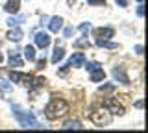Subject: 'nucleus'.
I'll return each mask as SVG.
<instances>
[{
    "label": "nucleus",
    "instance_id": "nucleus-24",
    "mask_svg": "<svg viewBox=\"0 0 148 133\" xmlns=\"http://www.w3.org/2000/svg\"><path fill=\"white\" fill-rule=\"evenodd\" d=\"M83 65H85V68H87V70H95V68H98L100 65H98V63H95V61H92V63H83Z\"/></svg>",
    "mask_w": 148,
    "mask_h": 133
},
{
    "label": "nucleus",
    "instance_id": "nucleus-12",
    "mask_svg": "<svg viewBox=\"0 0 148 133\" xmlns=\"http://www.w3.org/2000/svg\"><path fill=\"white\" fill-rule=\"evenodd\" d=\"M113 35H115L113 28H98V30H95V37L96 39H111Z\"/></svg>",
    "mask_w": 148,
    "mask_h": 133
},
{
    "label": "nucleus",
    "instance_id": "nucleus-6",
    "mask_svg": "<svg viewBox=\"0 0 148 133\" xmlns=\"http://www.w3.org/2000/svg\"><path fill=\"white\" fill-rule=\"evenodd\" d=\"M35 44L39 48H48L50 46V35L46 33V31H39V33H35Z\"/></svg>",
    "mask_w": 148,
    "mask_h": 133
},
{
    "label": "nucleus",
    "instance_id": "nucleus-7",
    "mask_svg": "<svg viewBox=\"0 0 148 133\" xmlns=\"http://www.w3.org/2000/svg\"><path fill=\"white\" fill-rule=\"evenodd\" d=\"M113 78L117 81H120V83H124V85L130 83V78L126 74V70H124V67H115L113 68Z\"/></svg>",
    "mask_w": 148,
    "mask_h": 133
},
{
    "label": "nucleus",
    "instance_id": "nucleus-22",
    "mask_svg": "<svg viewBox=\"0 0 148 133\" xmlns=\"http://www.w3.org/2000/svg\"><path fill=\"white\" fill-rule=\"evenodd\" d=\"M35 65H37V68H39V70H43V68L46 67V59H45V57H41V59H35Z\"/></svg>",
    "mask_w": 148,
    "mask_h": 133
},
{
    "label": "nucleus",
    "instance_id": "nucleus-20",
    "mask_svg": "<svg viewBox=\"0 0 148 133\" xmlns=\"http://www.w3.org/2000/svg\"><path fill=\"white\" fill-rule=\"evenodd\" d=\"M0 89H2V91H11V83L6 81L2 76H0Z\"/></svg>",
    "mask_w": 148,
    "mask_h": 133
},
{
    "label": "nucleus",
    "instance_id": "nucleus-8",
    "mask_svg": "<svg viewBox=\"0 0 148 133\" xmlns=\"http://www.w3.org/2000/svg\"><path fill=\"white\" fill-rule=\"evenodd\" d=\"M48 30L52 31V33H59V30L63 28V19L61 17H52V19H48Z\"/></svg>",
    "mask_w": 148,
    "mask_h": 133
},
{
    "label": "nucleus",
    "instance_id": "nucleus-9",
    "mask_svg": "<svg viewBox=\"0 0 148 133\" xmlns=\"http://www.w3.org/2000/svg\"><path fill=\"white\" fill-rule=\"evenodd\" d=\"M9 67L11 68H21L22 67V57L18 56V52L9 50Z\"/></svg>",
    "mask_w": 148,
    "mask_h": 133
},
{
    "label": "nucleus",
    "instance_id": "nucleus-27",
    "mask_svg": "<svg viewBox=\"0 0 148 133\" xmlns=\"http://www.w3.org/2000/svg\"><path fill=\"white\" fill-rule=\"evenodd\" d=\"M137 15H139V17H143V15H145V6H143V4L137 8Z\"/></svg>",
    "mask_w": 148,
    "mask_h": 133
},
{
    "label": "nucleus",
    "instance_id": "nucleus-17",
    "mask_svg": "<svg viewBox=\"0 0 148 133\" xmlns=\"http://www.w3.org/2000/svg\"><path fill=\"white\" fill-rule=\"evenodd\" d=\"M96 44H98V46H104V48H109V50L119 48V44L117 43H111L109 39H96Z\"/></svg>",
    "mask_w": 148,
    "mask_h": 133
},
{
    "label": "nucleus",
    "instance_id": "nucleus-11",
    "mask_svg": "<svg viewBox=\"0 0 148 133\" xmlns=\"http://www.w3.org/2000/svg\"><path fill=\"white\" fill-rule=\"evenodd\" d=\"M4 10H6L8 13H11V15L13 13L17 15L18 10H21V0H8V2L4 4Z\"/></svg>",
    "mask_w": 148,
    "mask_h": 133
},
{
    "label": "nucleus",
    "instance_id": "nucleus-19",
    "mask_svg": "<svg viewBox=\"0 0 148 133\" xmlns=\"http://www.w3.org/2000/svg\"><path fill=\"white\" fill-rule=\"evenodd\" d=\"M22 20H24V17H9V19H8V24L13 28V26H18Z\"/></svg>",
    "mask_w": 148,
    "mask_h": 133
},
{
    "label": "nucleus",
    "instance_id": "nucleus-4",
    "mask_svg": "<svg viewBox=\"0 0 148 133\" xmlns=\"http://www.w3.org/2000/svg\"><path fill=\"white\" fill-rule=\"evenodd\" d=\"M102 107H106L111 115H119V117H122V115H124V107H122V105H120L115 98H104Z\"/></svg>",
    "mask_w": 148,
    "mask_h": 133
},
{
    "label": "nucleus",
    "instance_id": "nucleus-34",
    "mask_svg": "<svg viewBox=\"0 0 148 133\" xmlns=\"http://www.w3.org/2000/svg\"><path fill=\"white\" fill-rule=\"evenodd\" d=\"M137 2H143V0H137Z\"/></svg>",
    "mask_w": 148,
    "mask_h": 133
},
{
    "label": "nucleus",
    "instance_id": "nucleus-32",
    "mask_svg": "<svg viewBox=\"0 0 148 133\" xmlns=\"http://www.w3.org/2000/svg\"><path fill=\"white\" fill-rule=\"evenodd\" d=\"M2 61H4V56H2V54H0V65H2Z\"/></svg>",
    "mask_w": 148,
    "mask_h": 133
},
{
    "label": "nucleus",
    "instance_id": "nucleus-1",
    "mask_svg": "<svg viewBox=\"0 0 148 133\" xmlns=\"http://www.w3.org/2000/svg\"><path fill=\"white\" fill-rule=\"evenodd\" d=\"M69 113V104L65 102L63 98H54L50 100L48 105L45 107V115L48 120H58V118L65 117Z\"/></svg>",
    "mask_w": 148,
    "mask_h": 133
},
{
    "label": "nucleus",
    "instance_id": "nucleus-3",
    "mask_svg": "<svg viewBox=\"0 0 148 133\" xmlns=\"http://www.w3.org/2000/svg\"><path fill=\"white\" fill-rule=\"evenodd\" d=\"M89 118H91V122L95 124V126L106 128V126H109V122H111V113H109L106 107H102V109H92L91 115H89Z\"/></svg>",
    "mask_w": 148,
    "mask_h": 133
},
{
    "label": "nucleus",
    "instance_id": "nucleus-33",
    "mask_svg": "<svg viewBox=\"0 0 148 133\" xmlns=\"http://www.w3.org/2000/svg\"><path fill=\"white\" fill-rule=\"evenodd\" d=\"M0 98H4V91L2 89H0Z\"/></svg>",
    "mask_w": 148,
    "mask_h": 133
},
{
    "label": "nucleus",
    "instance_id": "nucleus-31",
    "mask_svg": "<svg viewBox=\"0 0 148 133\" xmlns=\"http://www.w3.org/2000/svg\"><path fill=\"white\" fill-rule=\"evenodd\" d=\"M117 4H119V6H126L128 0H117Z\"/></svg>",
    "mask_w": 148,
    "mask_h": 133
},
{
    "label": "nucleus",
    "instance_id": "nucleus-15",
    "mask_svg": "<svg viewBox=\"0 0 148 133\" xmlns=\"http://www.w3.org/2000/svg\"><path fill=\"white\" fill-rule=\"evenodd\" d=\"M63 57H65V48L63 46H56L54 54H52V63H59Z\"/></svg>",
    "mask_w": 148,
    "mask_h": 133
},
{
    "label": "nucleus",
    "instance_id": "nucleus-5",
    "mask_svg": "<svg viewBox=\"0 0 148 133\" xmlns=\"http://www.w3.org/2000/svg\"><path fill=\"white\" fill-rule=\"evenodd\" d=\"M9 80H11L13 83H21V85H24V87L30 89L32 81H34V76H32V74H21V72L11 70V72H9Z\"/></svg>",
    "mask_w": 148,
    "mask_h": 133
},
{
    "label": "nucleus",
    "instance_id": "nucleus-23",
    "mask_svg": "<svg viewBox=\"0 0 148 133\" xmlns=\"http://www.w3.org/2000/svg\"><path fill=\"white\" fill-rule=\"evenodd\" d=\"M74 46H91V43L87 39H80V41H76V43H74Z\"/></svg>",
    "mask_w": 148,
    "mask_h": 133
},
{
    "label": "nucleus",
    "instance_id": "nucleus-10",
    "mask_svg": "<svg viewBox=\"0 0 148 133\" xmlns=\"http://www.w3.org/2000/svg\"><path fill=\"white\" fill-rule=\"evenodd\" d=\"M83 63H85V56H83L82 52H78V54H74V56L69 59L67 67L69 68H71V67H83Z\"/></svg>",
    "mask_w": 148,
    "mask_h": 133
},
{
    "label": "nucleus",
    "instance_id": "nucleus-25",
    "mask_svg": "<svg viewBox=\"0 0 148 133\" xmlns=\"http://www.w3.org/2000/svg\"><path fill=\"white\" fill-rule=\"evenodd\" d=\"M87 4L89 6H104L106 0H87Z\"/></svg>",
    "mask_w": 148,
    "mask_h": 133
},
{
    "label": "nucleus",
    "instance_id": "nucleus-16",
    "mask_svg": "<svg viewBox=\"0 0 148 133\" xmlns=\"http://www.w3.org/2000/svg\"><path fill=\"white\" fill-rule=\"evenodd\" d=\"M63 130H83V126H82V122L80 120H67V122H63Z\"/></svg>",
    "mask_w": 148,
    "mask_h": 133
},
{
    "label": "nucleus",
    "instance_id": "nucleus-30",
    "mask_svg": "<svg viewBox=\"0 0 148 133\" xmlns=\"http://www.w3.org/2000/svg\"><path fill=\"white\" fill-rule=\"evenodd\" d=\"M135 107L143 109V107H145V102H143V100H139V102H135Z\"/></svg>",
    "mask_w": 148,
    "mask_h": 133
},
{
    "label": "nucleus",
    "instance_id": "nucleus-2",
    "mask_svg": "<svg viewBox=\"0 0 148 133\" xmlns=\"http://www.w3.org/2000/svg\"><path fill=\"white\" fill-rule=\"evenodd\" d=\"M11 109H13V115H15V118H17V122L21 124L22 128H32V130H39V128H43L39 122L35 120V117L32 113H26V111H22L18 105H11Z\"/></svg>",
    "mask_w": 148,
    "mask_h": 133
},
{
    "label": "nucleus",
    "instance_id": "nucleus-29",
    "mask_svg": "<svg viewBox=\"0 0 148 133\" xmlns=\"http://www.w3.org/2000/svg\"><path fill=\"white\" fill-rule=\"evenodd\" d=\"M63 35H65V37H71V35H72V28H65Z\"/></svg>",
    "mask_w": 148,
    "mask_h": 133
},
{
    "label": "nucleus",
    "instance_id": "nucleus-14",
    "mask_svg": "<svg viewBox=\"0 0 148 133\" xmlns=\"http://www.w3.org/2000/svg\"><path fill=\"white\" fill-rule=\"evenodd\" d=\"M106 80V72L104 68H95V70H91V81H104Z\"/></svg>",
    "mask_w": 148,
    "mask_h": 133
},
{
    "label": "nucleus",
    "instance_id": "nucleus-26",
    "mask_svg": "<svg viewBox=\"0 0 148 133\" xmlns=\"http://www.w3.org/2000/svg\"><path fill=\"white\" fill-rule=\"evenodd\" d=\"M89 26H91L89 22H83V24H80V26H78V30H80V31H85L87 28H89Z\"/></svg>",
    "mask_w": 148,
    "mask_h": 133
},
{
    "label": "nucleus",
    "instance_id": "nucleus-13",
    "mask_svg": "<svg viewBox=\"0 0 148 133\" xmlns=\"http://www.w3.org/2000/svg\"><path fill=\"white\" fill-rule=\"evenodd\" d=\"M22 37H24V33H22L21 28H15V26H13V28L8 31V39H9V41H15V43H18Z\"/></svg>",
    "mask_w": 148,
    "mask_h": 133
},
{
    "label": "nucleus",
    "instance_id": "nucleus-21",
    "mask_svg": "<svg viewBox=\"0 0 148 133\" xmlns=\"http://www.w3.org/2000/svg\"><path fill=\"white\" fill-rule=\"evenodd\" d=\"M98 91H100V93H113V91H115V85H111V83H106V85H102Z\"/></svg>",
    "mask_w": 148,
    "mask_h": 133
},
{
    "label": "nucleus",
    "instance_id": "nucleus-28",
    "mask_svg": "<svg viewBox=\"0 0 148 133\" xmlns=\"http://www.w3.org/2000/svg\"><path fill=\"white\" fill-rule=\"evenodd\" d=\"M143 50H145V48H143V44H137V46H135V54L143 56Z\"/></svg>",
    "mask_w": 148,
    "mask_h": 133
},
{
    "label": "nucleus",
    "instance_id": "nucleus-18",
    "mask_svg": "<svg viewBox=\"0 0 148 133\" xmlns=\"http://www.w3.org/2000/svg\"><path fill=\"white\" fill-rule=\"evenodd\" d=\"M24 57L28 59V61H35L37 56H35V48L32 46V44H28V46L24 48Z\"/></svg>",
    "mask_w": 148,
    "mask_h": 133
}]
</instances>
